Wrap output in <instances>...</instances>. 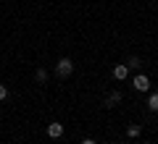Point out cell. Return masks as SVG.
<instances>
[{
    "label": "cell",
    "mask_w": 158,
    "mask_h": 144,
    "mask_svg": "<svg viewBox=\"0 0 158 144\" xmlns=\"http://www.w3.org/2000/svg\"><path fill=\"white\" fill-rule=\"evenodd\" d=\"M56 73H58V79H69L74 73V63L69 60V58H61V60L56 63Z\"/></svg>",
    "instance_id": "cell-1"
},
{
    "label": "cell",
    "mask_w": 158,
    "mask_h": 144,
    "mask_svg": "<svg viewBox=\"0 0 158 144\" xmlns=\"http://www.w3.org/2000/svg\"><path fill=\"white\" fill-rule=\"evenodd\" d=\"M132 87H135L137 92H148V89H150V79H148L145 73H137V76L132 79Z\"/></svg>",
    "instance_id": "cell-2"
},
{
    "label": "cell",
    "mask_w": 158,
    "mask_h": 144,
    "mask_svg": "<svg viewBox=\"0 0 158 144\" xmlns=\"http://www.w3.org/2000/svg\"><path fill=\"white\" fill-rule=\"evenodd\" d=\"M127 76H129V68H127L124 63H118V66H113V79H116V81H124Z\"/></svg>",
    "instance_id": "cell-3"
},
{
    "label": "cell",
    "mask_w": 158,
    "mask_h": 144,
    "mask_svg": "<svg viewBox=\"0 0 158 144\" xmlns=\"http://www.w3.org/2000/svg\"><path fill=\"white\" fill-rule=\"evenodd\" d=\"M48 136H50V139H58V136H63V126H61V123H50V126H48Z\"/></svg>",
    "instance_id": "cell-4"
},
{
    "label": "cell",
    "mask_w": 158,
    "mask_h": 144,
    "mask_svg": "<svg viewBox=\"0 0 158 144\" xmlns=\"http://www.w3.org/2000/svg\"><path fill=\"white\" fill-rule=\"evenodd\" d=\"M118 102H121V92H111L108 100H106V107H116Z\"/></svg>",
    "instance_id": "cell-5"
},
{
    "label": "cell",
    "mask_w": 158,
    "mask_h": 144,
    "mask_svg": "<svg viewBox=\"0 0 158 144\" xmlns=\"http://www.w3.org/2000/svg\"><path fill=\"white\" fill-rule=\"evenodd\" d=\"M34 79H37V84H45V81H48V71H45V68H37Z\"/></svg>",
    "instance_id": "cell-6"
},
{
    "label": "cell",
    "mask_w": 158,
    "mask_h": 144,
    "mask_svg": "<svg viewBox=\"0 0 158 144\" xmlns=\"http://www.w3.org/2000/svg\"><path fill=\"white\" fill-rule=\"evenodd\" d=\"M148 107L158 113V92H153V94H150V100H148Z\"/></svg>",
    "instance_id": "cell-7"
},
{
    "label": "cell",
    "mask_w": 158,
    "mask_h": 144,
    "mask_svg": "<svg viewBox=\"0 0 158 144\" xmlns=\"http://www.w3.org/2000/svg\"><path fill=\"white\" fill-rule=\"evenodd\" d=\"M140 66H142V60H140L137 55H132L129 60H127V68H140Z\"/></svg>",
    "instance_id": "cell-8"
},
{
    "label": "cell",
    "mask_w": 158,
    "mask_h": 144,
    "mask_svg": "<svg viewBox=\"0 0 158 144\" xmlns=\"http://www.w3.org/2000/svg\"><path fill=\"white\" fill-rule=\"evenodd\" d=\"M127 134H129V136H140V126H135V123H132V126L127 128Z\"/></svg>",
    "instance_id": "cell-9"
},
{
    "label": "cell",
    "mask_w": 158,
    "mask_h": 144,
    "mask_svg": "<svg viewBox=\"0 0 158 144\" xmlns=\"http://www.w3.org/2000/svg\"><path fill=\"white\" fill-rule=\"evenodd\" d=\"M6 97H8V87H6V84H0V102L6 100Z\"/></svg>",
    "instance_id": "cell-10"
},
{
    "label": "cell",
    "mask_w": 158,
    "mask_h": 144,
    "mask_svg": "<svg viewBox=\"0 0 158 144\" xmlns=\"http://www.w3.org/2000/svg\"><path fill=\"white\" fill-rule=\"evenodd\" d=\"M79 144H95V139H82Z\"/></svg>",
    "instance_id": "cell-11"
},
{
    "label": "cell",
    "mask_w": 158,
    "mask_h": 144,
    "mask_svg": "<svg viewBox=\"0 0 158 144\" xmlns=\"http://www.w3.org/2000/svg\"><path fill=\"white\" fill-rule=\"evenodd\" d=\"M142 144H145V142H142Z\"/></svg>",
    "instance_id": "cell-12"
}]
</instances>
